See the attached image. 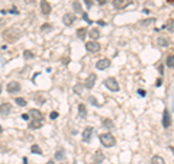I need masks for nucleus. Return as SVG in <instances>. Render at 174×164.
Listing matches in <instances>:
<instances>
[{
    "label": "nucleus",
    "mask_w": 174,
    "mask_h": 164,
    "mask_svg": "<svg viewBox=\"0 0 174 164\" xmlns=\"http://www.w3.org/2000/svg\"><path fill=\"white\" fill-rule=\"evenodd\" d=\"M155 86H157V87H160V86H161V78H158V80L155 82Z\"/></svg>",
    "instance_id": "4c0bfd02"
},
{
    "label": "nucleus",
    "mask_w": 174,
    "mask_h": 164,
    "mask_svg": "<svg viewBox=\"0 0 174 164\" xmlns=\"http://www.w3.org/2000/svg\"><path fill=\"white\" fill-rule=\"evenodd\" d=\"M89 36H90V38H93V41H94V39H97L99 36H100V31H99L97 28H93V29H90V31H89Z\"/></svg>",
    "instance_id": "aec40b11"
},
{
    "label": "nucleus",
    "mask_w": 174,
    "mask_h": 164,
    "mask_svg": "<svg viewBox=\"0 0 174 164\" xmlns=\"http://www.w3.org/2000/svg\"><path fill=\"white\" fill-rule=\"evenodd\" d=\"M41 13L45 16H48L51 13V5L46 0H41Z\"/></svg>",
    "instance_id": "9b49d317"
},
{
    "label": "nucleus",
    "mask_w": 174,
    "mask_h": 164,
    "mask_svg": "<svg viewBox=\"0 0 174 164\" xmlns=\"http://www.w3.org/2000/svg\"><path fill=\"white\" fill-rule=\"evenodd\" d=\"M77 36H78L80 39H84L87 36V28H78V29H77Z\"/></svg>",
    "instance_id": "5701e85b"
},
{
    "label": "nucleus",
    "mask_w": 174,
    "mask_h": 164,
    "mask_svg": "<svg viewBox=\"0 0 174 164\" xmlns=\"http://www.w3.org/2000/svg\"><path fill=\"white\" fill-rule=\"evenodd\" d=\"M158 73H160V74H161V76H163V74H164V66H161V64H160V66H158Z\"/></svg>",
    "instance_id": "c9c22d12"
},
{
    "label": "nucleus",
    "mask_w": 174,
    "mask_h": 164,
    "mask_svg": "<svg viewBox=\"0 0 174 164\" xmlns=\"http://www.w3.org/2000/svg\"><path fill=\"white\" fill-rule=\"evenodd\" d=\"M55 160H64V150H58L55 153Z\"/></svg>",
    "instance_id": "c756f323"
},
{
    "label": "nucleus",
    "mask_w": 174,
    "mask_h": 164,
    "mask_svg": "<svg viewBox=\"0 0 174 164\" xmlns=\"http://www.w3.org/2000/svg\"><path fill=\"white\" fill-rule=\"evenodd\" d=\"M102 122H103V126H105V128H108V129H113V128H115V123H113L109 118H105Z\"/></svg>",
    "instance_id": "4be33fe9"
},
{
    "label": "nucleus",
    "mask_w": 174,
    "mask_h": 164,
    "mask_svg": "<svg viewBox=\"0 0 174 164\" xmlns=\"http://www.w3.org/2000/svg\"><path fill=\"white\" fill-rule=\"evenodd\" d=\"M108 67H110V60L109 58H102L96 62V68L97 70H106Z\"/></svg>",
    "instance_id": "9d476101"
},
{
    "label": "nucleus",
    "mask_w": 174,
    "mask_h": 164,
    "mask_svg": "<svg viewBox=\"0 0 174 164\" xmlns=\"http://www.w3.org/2000/svg\"><path fill=\"white\" fill-rule=\"evenodd\" d=\"M170 125H171V115H170L168 109H164V113H163V126L167 129Z\"/></svg>",
    "instance_id": "0eeeda50"
},
{
    "label": "nucleus",
    "mask_w": 174,
    "mask_h": 164,
    "mask_svg": "<svg viewBox=\"0 0 174 164\" xmlns=\"http://www.w3.org/2000/svg\"><path fill=\"white\" fill-rule=\"evenodd\" d=\"M83 18H84V21H87V22H90V19H89V16L86 15V13H84V15H83Z\"/></svg>",
    "instance_id": "a19ab883"
},
{
    "label": "nucleus",
    "mask_w": 174,
    "mask_h": 164,
    "mask_svg": "<svg viewBox=\"0 0 174 164\" xmlns=\"http://www.w3.org/2000/svg\"><path fill=\"white\" fill-rule=\"evenodd\" d=\"M131 3H133V0H113L112 5L115 9H118V10H121V9H125L126 6H129Z\"/></svg>",
    "instance_id": "39448f33"
},
{
    "label": "nucleus",
    "mask_w": 174,
    "mask_h": 164,
    "mask_svg": "<svg viewBox=\"0 0 174 164\" xmlns=\"http://www.w3.org/2000/svg\"><path fill=\"white\" fill-rule=\"evenodd\" d=\"M42 125H44V121H42V119H32L31 122H29V128L38 129V128H41Z\"/></svg>",
    "instance_id": "2eb2a0df"
},
{
    "label": "nucleus",
    "mask_w": 174,
    "mask_h": 164,
    "mask_svg": "<svg viewBox=\"0 0 174 164\" xmlns=\"http://www.w3.org/2000/svg\"><path fill=\"white\" fill-rule=\"evenodd\" d=\"M6 90H7L9 93H18L19 90H21V84H19L18 82H10V83H7Z\"/></svg>",
    "instance_id": "6e6552de"
},
{
    "label": "nucleus",
    "mask_w": 174,
    "mask_h": 164,
    "mask_svg": "<svg viewBox=\"0 0 174 164\" xmlns=\"http://www.w3.org/2000/svg\"><path fill=\"white\" fill-rule=\"evenodd\" d=\"M46 164H55V163H54L52 160H49V161H48V163H46Z\"/></svg>",
    "instance_id": "37998d69"
},
{
    "label": "nucleus",
    "mask_w": 174,
    "mask_h": 164,
    "mask_svg": "<svg viewBox=\"0 0 174 164\" xmlns=\"http://www.w3.org/2000/svg\"><path fill=\"white\" fill-rule=\"evenodd\" d=\"M22 119H25V121H28V119H29V115H28V113H25V115H22Z\"/></svg>",
    "instance_id": "58836bf2"
},
{
    "label": "nucleus",
    "mask_w": 174,
    "mask_h": 164,
    "mask_svg": "<svg viewBox=\"0 0 174 164\" xmlns=\"http://www.w3.org/2000/svg\"><path fill=\"white\" fill-rule=\"evenodd\" d=\"M151 164H167V163H165V160L161 155H154L151 158Z\"/></svg>",
    "instance_id": "412c9836"
},
{
    "label": "nucleus",
    "mask_w": 174,
    "mask_h": 164,
    "mask_svg": "<svg viewBox=\"0 0 174 164\" xmlns=\"http://www.w3.org/2000/svg\"><path fill=\"white\" fill-rule=\"evenodd\" d=\"M92 135H93V128L92 126H87L84 131H83V141L84 142H89L92 139Z\"/></svg>",
    "instance_id": "ddd939ff"
},
{
    "label": "nucleus",
    "mask_w": 174,
    "mask_h": 164,
    "mask_svg": "<svg viewBox=\"0 0 174 164\" xmlns=\"http://www.w3.org/2000/svg\"><path fill=\"white\" fill-rule=\"evenodd\" d=\"M15 103L18 106H26V99L23 98H16L15 99Z\"/></svg>",
    "instance_id": "c85d7f7f"
},
{
    "label": "nucleus",
    "mask_w": 174,
    "mask_h": 164,
    "mask_svg": "<svg viewBox=\"0 0 174 164\" xmlns=\"http://www.w3.org/2000/svg\"><path fill=\"white\" fill-rule=\"evenodd\" d=\"M76 21V15L74 13H65V15L62 16V22H64V25L65 26H71Z\"/></svg>",
    "instance_id": "1a4fd4ad"
},
{
    "label": "nucleus",
    "mask_w": 174,
    "mask_h": 164,
    "mask_svg": "<svg viewBox=\"0 0 174 164\" xmlns=\"http://www.w3.org/2000/svg\"><path fill=\"white\" fill-rule=\"evenodd\" d=\"M29 116L32 119H42V113L41 110H38V109H31L29 110Z\"/></svg>",
    "instance_id": "a211bd4d"
},
{
    "label": "nucleus",
    "mask_w": 174,
    "mask_h": 164,
    "mask_svg": "<svg viewBox=\"0 0 174 164\" xmlns=\"http://www.w3.org/2000/svg\"><path fill=\"white\" fill-rule=\"evenodd\" d=\"M165 66L168 68H173L174 67V54H171V55H168L165 58Z\"/></svg>",
    "instance_id": "b1692460"
},
{
    "label": "nucleus",
    "mask_w": 174,
    "mask_h": 164,
    "mask_svg": "<svg viewBox=\"0 0 174 164\" xmlns=\"http://www.w3.org/2000/svg\"><path fill=\"white\" fill-rule=\"evenodd\" d=\"M164 28H165V29H168L170 32H174V19H170V21L165 23Z\"/></svg>",
    "instance_id": "bb28decb"
},
{
    "label": "nucleus",
    "mask_w": 174,
    "mask_h": 164,
    "mask_svg": "<svg viewBox=\"0 0 174 164\" xmlns=\"http://www.w3.org/2000/svg\"><path fill=\"white\" fill-rule=\"evenodd\" d=\"M105 86H106L110 92H118L119 89H121L118 80H116L115 77H108V78L105 80Z\"/></svg>",
    "instance_id": "7ed1b4c3"
},
{
    "label": "nucleus",
    "mask_w": 174,
    "mask_h": 164,
    "mask_svg": "<svg viewBox=\"0 0 174 164\" xmlns=\"http://www.w3.org/2000/svg\"><path fill=\"white\" fill-rule=\"evenodd\" d=\"M84 3H86V6H87V9H90L93 6V2L92 0H84Z\"/></svg>",
    "instance_id": "72a5a7b5"
},
{
    "label": "nucleus",
    "mask_w": 174,
    "mask_h": 164,
    "mask_svg": "<svg viewBox=\"0 0 174 164\" xmlns=\"http://www.w3.org/2000/svg\"><path fill=\"white\" fill-rule=\"evenodd\" d=\"M49 118H51V119H57V118H58V112H51V113H49Z\"/></svg>",
    "instance_id": "f704fd0d"
},
{
    "label": "nucleus",
    "mask_w": 174,
    "mask_h": 164,
    "mask_svg": "<svg viewBox=\"0 0 174 164\" xmlns=\"http://www.w3.org/2000/svg\"><path fill=\"white\" fill-rule=\"evenodd\" d=\"M31 153H34V154H42V150H41V147L38 145V144H34L31 147Z\"/></svg>",
    "instance_id": "a878e982"
},
{
    "label": "nucleus",
    "mask_w": 174,
    "mask_h": 164,
    "mask_svg": "<svg viewBox=\"0 0 174 164\" xmlns=\"http://www.w3.org/2000/svg\"><path fill=\"white\" fill-rule=\"evenodd\" d=\"M100 142H102L103 147H106V148H110V147H115V144H116V138L113 137L110 132H106V134H100Z\"/></svg>",
    "instance_id": "f03ea898"
},
{
    "label": "nucleus",
    "mask_w": 174,
    "mask_h": 164,
    "mask_svg": "<svg viewBox=\"0 0 174 164\" xmlns=\"http://www.w3.org/2000/svg\"><path fill=\"white\" fill-rule=\"evenodd\" d=\"M73 9L77 12V13H83V10H81V5H80V2H74L73 3Z\"/></svg>",
    "instance_id": "cd10ccee"
},
{
    "label": "nucleus",
    "mask_w": 174,
    "mask_h": 164,
    "mask_svg": "<svg viewBox=\"0 0 174 164\" xmlns=\"http://www.w3.org/2000/svg\"><path fill=\"white\" fill-rule=\"evenodd\" d=\"M83 87H84V84H76L73 90H74V93H76V94L81 96V94H83Z\"/></svg>",
    "instance_id": "393cba45"
},
{
    "label": "nucleus",
    "mask_w": 174,
    "mask_h": 164,
    "mask_svg": "<svg viewBox=\"0 0 174 164\" xmlns=\"http://www.w3.org/2000/svg\"><path fill=\"white\" fill-rule=\"evenodd\" d=\"M96 80H97V76L92 73V74H89V77L86 78V82H84V87L86 89H93L94 87V84H96Z\"/></svg>",
    "instance_id": "423d86ee"
},
{
    "label": "nucleus",
    "mask_w": 174,
    "mask_h": 164,
    "mask_svg": "<svg viewBox=\"0 0 174 164\" xmlns=\"http://www.w3.org/2000/svg\"><path fill=\"white\" fill-rule=\"evenodd\" d=\"M52 26H51V23H45L44 26H41V31H48V29H51Z\"/></svg>",
    "instance_id": "473e14b6"
},
{
    "label": "nucleus",
    "mask_w": 174,
    "mask_h": 164,
    "mask_svg": "<svg viewBox=\"0 0 174 164\" xmlns=\"http://www.w3.org/2000/svg\"><path fill=\"white\" fill-rule=\"evenodd\" d=\"M167 2H168V5H173L174 6V0H167Z\"/></svg>",
    "instance_id": "79ce46f5"
},
{
    "label": "nucleus",
    "mask_w": 174,
    "mask_h": 164,
    "mask_svg": "<svg viewBox=\"0 0 174 164\" xmlns=\"http://www.w3.org/2000/svg\"><path fill=\"white\" fill-rule=\"evenodd\" d=\"M12 112V105L10 103H2L0 105V113L3 115V116H6V115H9V113Z\"/></svg>",
    "instance_id": "f8f14e48"
},
{
    "label": "nucleus",
    "mask_w": 174,
    "mask_h": 164,
    "mask_svg": "<svg viewBox=\"0 0 174 164\" xmlns=\"http://www.w3.org/2000/svg\"><path fill=\"white\" fill-rule=\"evenodd\" d=\"M155 22H157L155 18H148V19H144V21L139 22V25L141 26H149V25H154Z\"/></svg>",
    "instance_id": "6ab92c4d"
},
{
    "label": "nucleus",
    "mask_w": 174,
    "mask_h": 164,
    "mask_svg": "<svg viewBox=\"0 0 174 164\" xmlns=\"http://www.w3.org/2000/svg\"><path fill=\"white\" fill-rule=\"evenodd\" d=\"M78 116L81 119H86L87 118V108L84 103H80L78 105Z\"/></svg>",
    "instance_id": "dca6fc26"
},
{
    "label": "nucleus",
    "mask_w": 174,
    "mask_h": 164,
    "mask_svg": "<svg viewBox=\"0 0 174 164\" xmlns=\"http://www.w3.org/2000/svg\"><path fill=\"white\" fill-rule=\"evenodd\" d=\"M157 44H158L160 46H168L171 42H170L168 38H164V36H158L157 38Z\"/></svg>",
    "instance_id": "f3484780"
},
{
    "label": "nucleus",
    "mask_w": 174,
    "mask_h": 164,
    "mask_svg": "<svg viewBox=\"0 0 174 164\" xmlns=\"http://www.w3.org/2000/svg\"><path fill=\"white\" fill-rule=\"evenodd\" d=\"M138 93H139V94H141V96H145V94H147V93L144 92V90H141V89H139V90H138Z\"/></svg>",
    "instance_id": "ea45409f"
},
{
    "label": "nucleus",
    "mask_w": 174,
    "mask_h": 164,
    "mask_svg": "<svg viewBox=\"0 0 174 164\" xmlns=\"http://www.w3.org/2000/svg\"><path fill=\"white\" fill-rule=\"evenodd\" d=\"M0 93H2V84H0Z\"/></svg>",
    "instance_id": "c03bdc74"
},
{
    "label": "nucleus",
    "mask_w": 174,
    "mask_h": 164,
    "mask_svg": "<svg viewBox=\"0 0 174 164\" xmlns=\"http://www.w3.org/2000/svg\"><path fill=\"white\" fill-rule=\"evenodd\" d=\"M22 32L16 28H7L6 31H3V38H5L7 42H16L19 38H21Z\"/></svg>",
    "instance_id": "f257e3e1"
},
{
    "label": "nucleus",
    "mask_w": 174,
    "mask_h": 164,
    "mask_svg": "<svg viewBox=\"0 0 174 164\" xmlns=\"http://www.w3.org/2000/svg\"><path fill=\"white\" fill-rule=\"evenodd\" d=\"M105 161V154L102 151H96L94 153V157H93V163L94 164H100Z\"/></svg>",
    "instance_id": "4468645a"
},
{
    "label": "nucleus",
    "mask_w": 174,
    "mask_h": 164,
    "mask_svg": "<svg viewBox=\"0 0 174 164\" xmlns=\"http://www.w3.org/2000/svg\"><path fill=\"white\" fill-rule=\"evenodd\" d=\"M86 50H87V52H90V54L99 52L100 51V44H99L97 41H89L86 44Z\"/></svg>",
    "instance_id": "20e7f679"
},
{
    "label": "nucleus",
    "mask_w": 174,
    "mask_h": 164,
    "mask_svg": "<svg viewBox=\"0 0 174 164\" xmlns=\"http://www.w3.org/2000/svg\"><path fill=\"white\" fill-rule=\"evenodd\" d=\"M89 102L92 103L93 106H96V108H99V102L96 100V99H94V96H90V98H89Z\"/></svg>",
    "instance_id": "2f4dec72"
},
{
    "label": "nucleus",
    "mask_w": 174,
    "mask_h": 164,
    "mask_svg": "<svg viewBox=\"0 0 174 164\" xmlns=\"http://www.w3.org/2000/svg\"><path fill=\"white\" fill-rule=\"evenodd\" d=\"M23 58H25V60H32V58H34V52L26 50V51L23 52Z\"/></svg>",
    "instance_id": "7c9ffc66"
},
{
    "label": "nucleus",
    "mask_w": 174,
    "mask_h": 164,
    "mask_svg": "<svg viewBox=\"0 0 174 164\" xmlns=\"http://www.w3.org/2000/svg\"><path fill=\"white\" fill-rule=\"evenodd\" d=\"M106 2H108V0H97V3L100 6H103V5H106Z\"/></svg>",
    "instance_id": "e433bc0d"
}]
</instances>
